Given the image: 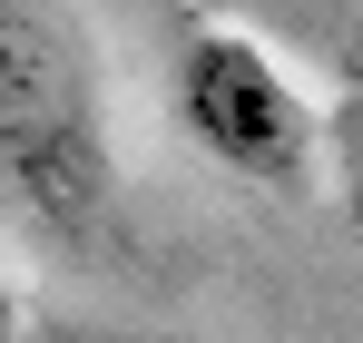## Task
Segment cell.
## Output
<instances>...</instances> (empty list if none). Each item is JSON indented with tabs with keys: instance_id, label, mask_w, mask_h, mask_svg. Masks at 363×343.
I'll return each instance as SVG.
<instances>
[{
	"instance_id": "obj_1",
	"label": "cell",
	"mask_w": 363,
	"mask_h": 343,
	"mask_svg": "<svg viewBox=\"0 0 363 343\" xmlns=\"http://www.w3.org/2000/svg\"><path fill=\"white\" fill-rule=\"evenodd\" d=\"M118 206L108 79L69 10L0 0V216L30 235H89Z\"/></svg>"
},
{
	"instance_id": "obj_2",
	"label": "cell",
	"mask_w": 363,
	"mask_h": 343,
	"mask_svg": "<svg viewBox=\"0 0 363 343\" xmlns=\"http://www.w3.org/2000/svg\"><path fill=\"white\" fill-rule=\"evenodd\" d=\"M167 118L196 157H216L245 186L314 196L324 186V99H304L295 69L245 20H177L167 40Z\"/></svg>"
},
{
	"instance_id": "obj_3",
	"label": "cell",
	"mask_w": 363,
	"mask_h": 343,
	"mask_svg": "<svg viewBox=\"0 0 363 343\" xmlns=\"http://www.w3.org/2000/svg\"><path fill=\"white\" fill-rule=\"evenodd\" d=\"M324 186L363 226V30L344 50V69H334V99H324Z\"/></svg>"
},
{
	"instance_id": "obj_4",
	"label": "cell",
	"mask_w": 363,
	"mask_h": 343,
	"mask_svg": "<svg viewBox=\"0 0 363 343\" xmlns=\"http://www.w3.org/2000/svg\"><path fill=\"white\" fill-rule=\"evenodd\" d=\"M0 343H20V294L0 285Z\"/></svg>"
}]
</instances>
